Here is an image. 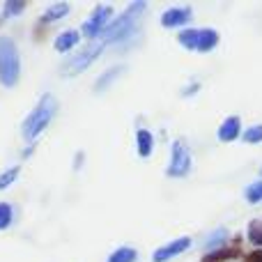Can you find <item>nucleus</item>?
Instances as JSON below:
<instances>
[{"label":"nucleus","mask_w":262,"mask_h":262,"mask_svg":"<svg viewBox=\"0 0 262 262\" xmlns=\"http://www.w3.org/2000/svg\"><path fill=\"white\" fill-rule=\"evenodd\" d=\"M193 18V9L191 7H170L161 14V26L163 28H180L186 26V23Z\"/></svg>","instance_id":"nucleus-9"},{"label":"nucleus","mask_w":262,"mask_h":262,"mask_svg":"<svg viewBox=\"0 0 262 262\" xmlns=\"http://www.w3.org/2000/svg\"><path fill=\"white\" fill-rule=\"evenodd\" d=\"M113 5H97L95 12L90 14L85 23H83V35L85 39H95V37H101V32L111 26L113 21Z\"/></svg>","instance_id":"nucleus-6"},{"label":"nucleus","mask_w":262,"mask_h":262,"mask_svg":"<svg viewBox=\"0 0 262 262\" xmlns=\"http://www.w3.org/2000/svg\"><path fill=\"white\" fill-rule=\"evenodd\" d=\"M124 72L122 64H118V67H111L108 72H104L99 76V81L95 83V92H104V88H111V83L115 81V78H120V74Z\"/></svg>","instance_id":"nucleus-14"},{"label":"nucleus","mask_w":262,"mask_h":262,"mask_svg":"<svg viewBox=\"0 0 262 262\" xmlns=\"http://www.w3.org/2000/svg\"><path fill=\"white\" fill-rule=\"evenodd\" d=\"M18 172H21V168L18 166H14V168H7V170L0 175V191H5V189H9V186L16 182V177H18Z\"/></svg>","instance_id":"nucleus-17"},{"label":"nucleus","mask_w":262,"mask_h":262,"mask_svg":"<svg viewBox=\"0 0 262 262\" xmlns=\"http://www.w3.org/2000/svg\"><path fill=\"white\" fill-rule=\"evenodd\" d=\"M14 221V212L9 203H0V230H7Z\"/></svg>","instance_id":"nucleus-18"},{"label":"nucleus","mask_w":262,"mask_h":262,"mask_svg":"<svg viewBox=\"0 0 262 262\" xmlns=\"http://www.w3.org/2000/svg\"><path fill=\"white\" fill-rule=\"evenodd\" d=\"M101 51H104V44H101V41H97V44H90L88 49H83L81 53L74 55V58L69 60V64L64 67V69H67V74H64V76H76L78 72L88 69L97 58H99Z\"/></svg>","instance_id":"nucleus-7"},{"label":"nucleus","mask_w":262,"mask_h":262,"mask_svg":"<svg viewBox=\"0 0 262 262\" xmlns=\"http://www.w3.org/2000/svg\"><path fill=\"white\" fill-rule=\"evenodd\" d=\"M21 78V55L9 37H0V83L5 88H16Z\"/></svg>","instance_id":"nucleus-3"},{"label":"nucleus","mask_w":262,"mask_h":262,"mask_svg":"<svg viewBox=\"0 0 262 262\" xmlns=\"http://www.w3.org/2000/svg\"><path fill=\"white\" fill-rule=\"evenodd\" d=\"M55 111H58V99L53 95H44L39 99V104L35 106L30 115L23 120V127H21V134L28 143H35L37 136L44 134L46 127L51 124V120L55 118Z\"/></svg>","instance_id":"nucleus-1"},{"label":"nucleus","mask_w":262,"mask_h":262,"mask_svg":"<svg viewBox=\"0 0 262 262\" xmlns=\"http://www.w3.org/2000/svg\"><path fill=\"white\" fill-rule=\"evenodd\" d=\"M249 239L253 242V244L262 246V221H253L249 226Z\"/></svg>","instance_id":"nucleus-21"},{"label":"nucleus","mask_w":262,"mask_h":262,"mask_svg":"<svg viewBox=\"0 0 262 262\" xmlns=\"http://www.w3.org/2000/svg\"><path fill=\"white\" fill-rule=\"evenodd\" d=\"M23 9H26V3L23 0H7L3 7V16H16V14H21Z\"/></svg>","instance_id":"nucleus-19"},{"label":"nucleus","mask_w":262,"mask_h":262,"mask_svg":"<svg viewBox=\"0 0 262 262\" xmlns=\"http://www.w3.org/2000/svg\"><path fill=\"white\" fill-rule=\"evenodd\" d=\"M239 255V249L237 246H230V249H216L207 255V260H214V262H221V260H230V258H237Z\"/></svg>","instance_id":"nucleus-16"},{"label":"nucleus","mask_w":262,"mask_h":262,"mask_svg":"<svg viewBox=\"0 0 262 262\" xmlns=\"http://www.w3.org/2000/svg\"><path fill=\"white\" fill-rule=\"evenodd\" d=\"M191 149L186 145L184 138L172 140V149H170V163H168V177H186L191 172Z\"/></svg>","instance_id":"nucleus-5"},{"label":"nucleus","mask_w":262,"mask_h":262,"mask_svg":"<svg viewBox=\"0 0 262 262\" xmlns=\"http://www.w3.org/2000/svg\"><path fill=\"white\" fill-rule=\"evenodd\" d=\"M147 9V5L145 3H131L127 9H124L122 16L113 18L111 21V26L106 28L104 32H101V44H115V41H122L127 39V37L131 35V32L136 30V23H138V16Z\"/></svg>","instance_id":"nucleus-2"},{"label":"nucleus","mask_w":262,"mask_h":262,"mask_svg":"<svg viewBox=\"0 0 262 262\" xmlns=\"http://www.w3.org/2000/svg\"><path fill=\"white\" fill-rule=\"evenodd\" d=\"M246 200H249V203H260L262 200V182H255V184H251L249 189H246Z\"/></svg>","instance_id":"nucleus-23"},{"label":"nucleus","mask_w":262,"mask_h":262,"mask_svg":"<svg viewBox=\"0 0 262 262\" xmlns=\"http://www.w3.org/2000/svg\"><path fill=\"white\" fill-rule=\"evenodd\" d=\"M203 262H214V260H207V258H205V260H203Z\"/></svg>","instance_id":"nucleus-25"},{"label":"nucleus","mask_w":262,"mask_h":262,"mask_svg":"<svg viewBox=\"0 0 262 262\" xmlns=\"http://www.w3.org/2000/svg\"><path fill=\"white\" fill-rule=\"evenodd\" d=\"M78 41H81V32L78 30H64L55 37L53 49L58 51V53H69L72 49H76Z\"/></svg>","instance_id":"nucleus-11"},{"label":"nucleus","mask_w":262,"mask_h":262,"mask_svg":"<svg viewBox=\"0 0 262 262\" xmlns=\"http://www.w3.org/2000/svg\"><path fill=\"white\" fill-rule=\"evenodd\" d=\"M69 3H55V5H51L49 9H46L44 14H41V26H49V23H53V21H58V18H62V16H67L69 14Z\"/></svg>","instance_id":"nucleus-13"},{"label":"nucleus","mask_w":262,"mask_h":262,"mask_svg":"<svg viewBox=\"0 0 262 262\" xmlns=\"http://www.w3.org/2000/svg\"><path fill=\"white\" fill-rule=\"evenodd\" d=\"M136 147H138V157L140 159H149L154 149V138L147 129H138L136 131Z\"/></svg>","instance_id":"nucleus-12"},{"label":"nucleus","mask_w":262,"mask_h":262,"mask_svg":"<svg viewBox=\"0 0 262 262\" xmlns=\"http://www.w3.org/2000/svg\"><path fill=\"white\" fill-rule=\"evenodd\" d=\"M242 134V120L237 115H230V118L223 120V124L219 127V140L221 143H232L237 140Z\"/></svg>","instance_id":"nucleus-10"},{"label":"nucleus","mask_w":262,"mask_h":262,"mask_svg":"<svg viewBox=\"0 0 262 262\" xmlns=\"http://www.w3.org/2000/svg\"><path fill=\"white\" fill-rule=\"evenodd\" d=\"M177 41L186 51L193 53H209L219 46V32L212 28H193V30H182L177 35Z\"/></svg>","instance_id":"nucleus-4"},{"label":"nucleus","mask_w":262,"mask_h":262,"mask_svg":"<svg viewBox=\"0 0 262 262\" xmlns=\"http://www.w3.org/2000/svg\"><path fill=\"white\" fill-rule=\"evenodd\" d=\"M246 262H262V249L251 251V253L246 255Z\"/></svg>","instance_id":"nucleus-24"},{"label":"nucleus","mask_w":262,"mask_h":262,"mask_svg":"<svg viewBox=\"0 0 262 262\" xmlns=\"http://www.w3.org/2000/svg\"><path fill=\"white\" fill-rule=\"evenodd\" d=\"M191 249V237H180V239H172L168 244H163L161 249H157L152 253V262H168L177 255H182L184 251Z\"/></svg>","instance_id":"nucleus-8"},{"label":"nucleus","mask_w":262,"mask_h":262,"mask_svg":"<svg viewBox=\"0 0 262 262\" xmlns=\"http://www.w3.org/2000/svg\"><path fill=\"white\" fill-rule=\"evenodd\" d=\"M138 260V251L131 246H120L108 255V262H136Z\"/></svg>","instance_id":"nucleus-15"},{"label":"nucleus","mask_w":262,"mask_h":262,"mask_svg":"<svg viewBox=\"0 0 262 262\" xmlns=\"http://www.w3.org/2000/svg\"><path fill=\"white\" fill-rule=\"evenodd\" d=\"M226 237H228V230H216L214 235H209V239L205 242V249H214V246H221L223 242H226Z\"/></svg>","instance_id":"nucleus-20"},{"label":"nucleus","mask_w":262,"mask_h":262,"mask_svg":"<svg viewBox=\"0 0 262 262\" xmlns=\"http://www.w3.org/2000/svg\"><path fill=\"white\" fill-rule=\"evenodd\" d=\"M244 143H262V124H255L244 131Z\"/></svg>","instance_id":"nucleus-22"}]
</instances>
